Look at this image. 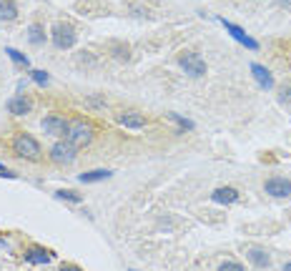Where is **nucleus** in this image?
<instances>
[{
    "label": "nucleus",
    "instance_id": "17",
    "mask_svg": "<svg viewBox=\"0 0 291 271\" xmlns=\"http://www.w3.org/2000/svg\"><path fill=\"white\" fill-rule=\"evenodd\" d=\"M25 259H28L30 264H48V261H50V251H45V249H30V251L25 254Z\"/></svg>",
    "mask_w": 291,
    "mask_h": 271
},
{
    "label": "nucleus",
    "instance_id": "4",
    "mask_svg": "<svg viewBox=\"0 0 291 271\" xmlns=\"http://www.w3.org/2000/svg\"><path fill=\"white\" fill-rule=\"evenodd\" d=\"M178 65L183 68L188 76H193V78H203V76H206V60H203L198 53H193V50L181 53V55H178Z\"/></svg>",
    "mask_w": 291,
    "mask_h": 271
},
{
    "label": "nucleus",
    "instance_id": "5",
    "mask_svg": "<svg viewBox=\"0 0 291 271\" xmlns=\"http://www.w3.org/2000/svg\"><path fill=\"white\" fill-rule=\"evenodd\" d=\"M78 156V148L73 146L70 141H58L53 148H50V161L58 163V166H70Z\"/></svg>",
    "mask_w": 291,
    "mask_h": 271
},
{
    "label": "nucleus",
    "instance_id": "26",
    "mask_svg": "<svg viewBox=\"0 0 291 271\" xmlns=\"http://www.w3.org/2000/svg\"><path fill=\"white\" fill-rule=\"evenodd\" d=\"M60 271H81V269H78V266H63Z\"/></svg>",
    "mask_w": 291,
    "mask_h": 271
},
{
    "label": "nucleus",
    "instance_id": "19",
    "mask_svg": "<svg viewBox=\"0 0 291 271\" xmlns=\"http://www.w3.org/2000/svg\"><path fill=\"white\" fill-rule=\"evenodd\" d=\"M55 196H58L60 201H68V203H81V193L70 191V188H63V191H58Z\"/></svg>",
    "mask_w": 291,
    "mask_h": 271
},
{
    "label": "nucleus",
    "instance_id": "8",
    "mask_svg": "<svg viewBox=\"0 0 291 271\" xmlns=\"http://www.w3.org/2000/svg\"><path fill=\"white\" fill-rule=\"evenodd\" d=\"M221 25H224V28H226V30H229V33H231V35H234V38H236V40L241 43V45H246L249 50H259V43H256L254 38H249L244 28H239V25H234V23L224 20V18H221Z\"/></svg>",
    "mask_w": 291,
    "mask_h": 271
},
{
    "label": "nucleus",
    "instance_id": "13",
    "mask_svg": "<svg viewBox=\"0 0 291 271\" xmlns=\"http://www.w3.org/2000/svg\"><path fill=\"white\" fill-rule=\"evenodd\" d=\"M211 198H213L216 203H234V201H239V191L231 188V186H221V188H216V191L211 193Z\"/></svg>",
    "mask_w": 291,
    "mask_h": 271
},
{
    "label": "nucleus",
    "instance_id": "3",
    "mask_svg": "<svg viewBox=\"0 0 291 271\" xmlns=\"http://www.w3.org/2000/svg\"><path fill=\"white\" fill-rule=\"evenodd\" d=\"M76 38H78V35H76V30H73L70 23H63V20L53 23V28H50V40H53L55 48L68 50V48L76 45Z\"/></svg>",
    "mask_w": 291,
    "mask_h": 271
},
{
    "label": "nucleus",
    "instance_id": "27",
    "mask_svg": "<svg viewBox=\"0 0 291 271\" xmlns=\"http://www.w3.org/2000/svg\"><path fill=\"white\" fill-rule=\"evenodd\" d=\"M284 271H291V261H289V264H284Z\"/></svg>",
    "mask_w": 291,
    "mask_h": 271
},
{
    "label": "nucleus",
    "instance_id": "12",
    "mask_svg": "<svg viewBox=\"0 0 291 271\" xmlns=\"http://www.w3.org/2000/svg\"><path fill=\"white\" fill-rule=\"evenodd\" d=\"M251 73H254V78H256V83H259L261 88H271V86H274V78H271V71H269V68H264V65H259V63H251Z\"/></svg>",
    "mask_w": 291,
    "mask_h": 271
},
{
    "label": "nucleus",
    "instance_id": "10",
    "mask_svg": "<svg viewBox=\"0 0 291 271\" xmlns=\"http://www.w3.org/2000/svg\"><path fill=\"white\" fill-rule=\"evenodd\" d=\"M246 259H249V264L256 266V269H266V266L271 264L269 251L261 249V246H251V249H246Z\"/></svg>",
    "mask_w": 291,
    "mask_h": 271
},
{
    "label": "nucleus",
    "instance_id": "25",
    "mask_svg": "<svg viewBox=\"0 0 291 271\" xmlns=\"http://www.w3.org/2000/svg\"><path fill=\"white\" fill-rule=\"evenodd\" d=\"M0 176H3V178H15V173H13V171H8L3 163H0Z\"/></svg>",
    "mask_w": 291,
    "mask_h": 271
},
{
    "label": "nucleus",
    "instance_id": "22",
    "mask_svg": "<svg viewBox=\"0 0 291 271\" xmlns=\"http://www.w3.org/2000/svg\"><path fill=\"white\" fill-rule=\"evenodd\" d=\"M218 271H244V266L239 261H226V264L218 266Z\"/></svg>",
    "mask_w": 291,
    "mask_h": 271
},
{
    "label": "nucleus",
    "instance_id": "21",
    "mask_svg": "<svg viewBox=\"0 0 291 271\" xmlns=\"http://www.w3.org/2000/svg\"><path fill=\"white\" fill-rule=\"evenodd\" d=\"M30 78H33L38 86H48V73H45V71H30Z\"/></svg>",
    "mask_w": 291,
    "mask_h": 271
},
{
    "label": "nucleus",
    "instance_id": "14",
    "mask_svg": "<svg viewBox=\"0 0 291 271\" xmlns=\"http://www.w3.org/2000/svg\"><path fill=\"white\" fill-rule=\"evenodd\" d=\"M108 176H113V171H108V168H98V171H83L78 178H81L83 183H96V181H103V178H108Z\"/></svg>",
    "mask_w": 291,
    "mask_h": 271
},
{
    "label": "nucleus",
    "instance_id": "18",
    "mask_svg": "<svg viewBox=\"0 0 291 271\" xmlns=\"http://www.w3.org/2000/svg\"><path fill=\"white\" fill-rule=\"evenodd\" d=\"M111 53H113L118 60H128V55H131V48H128L126 43H118V40H113V43H111Z\"/></svg>",
    "mask_w": 291,
    "mask_h": 271
},
{
    "label": "nucleus",
    "instance_id": "9",
    "mask_svg": "<svg viewBox=\"0 0 291 271\" xmlns=\"http://www.w3.org/2000/svg\"><path fill=\"white\" fill-rule=\"evenodd\" d=\"M118 123H121L123 128L141 131V128H146V116L138 113V111H123V113L118 116Z\"/></svg>",
    "mask_w": 291,
    "mask_h": 271
},
{
    "label": "nucleus",
    "instance_id": "11",
    "mask_svg": "<svg viewBox=\"0 0 291 271\" xmlns=\"http://www.w3.org/2000/svg\"><path fill=\"white\" fill-rule=\"evenodd\" d=\"M30 108H33V103H30L28 96H13L8 101V111L13 116H25V113H30Z\"/></svg>",
    "mask_w": 291,
    "mask_h": 271
},
{
    "label": "nucleus",
    "instance_id": "2",
    "mask_svg": "<svg viewBox=\"0 0 291 271\" xmlns=\"http://www.w3.org/2000/svg\"><path fill=\"white\" fill-rule=\"evenodd\" d=\"M65 141H70L76 148H83L93 141V126L83 118H76V121H70L68 126V133H65Z\"/></svg>",
    "mask_w": 291,
    "mask_h": 271
},
{
    "label": "nucleus",
    "instance_id": "6",
    "mask_svg": "<svg viewBox=\"0 0 291 271\" xmlns=\"http://www.w3.org/2000/svg\"><path fill=\"white\" fill-rule=\"evenodd\" d=\"M68 126H70V121H68L63 113H48V116L43 118V131H45L48 136H55V138H60V136L68 133Z\"/></svg>",
    "mask_w": 291,
    "mask_h": 271
},
{
    "label": "nucleus",
    "instance_id": "15",
    "mask_svg": "<svg viewBox=\"0 0 291 271\" xmlns=\"http://www.w3.org/2000/svg\"><path fill=\"white\" fill-rule=\"evenodd\" d=\"M18 18V5L13 0H0V20H15Z\"/></svg>",
    "mask_w": 291,
    "mask_h": 271
},
{
    "label": "nucleus",
    "instance_id": "7",
    "mask_svg": "<svg viewBox=\"0 0 291 271\" xmlns=\"http://www.w3.org/2000/svg\"><path fill=\"white\" fill-rule=\"evenodd\" d=\"M264 191L274 198H286V196H291V181L284 178V176H271L264 183Z\"/></svg>",
    "mask_w": 291,
    "mask_h": 271
},
{
    "label": "nucleus",
    "instance_id": "1",
    "mask_svg": "<svg viewBox=\"0 0 291 271\" xmlns=\"http://www.w3.org/2000/svg\"><path fill=\"white\" fill-rule=\"evenodd\" d=\"M13 151L15 156L25 158V161H40L43 158V148L40 143L33 138L30 133H18L15 138H13Z\"/></svg>",
    "mask_w": 291,
    "mask_h": 271
},
{
    "label": "nucleus",
    "instance_id": "24",
    "mask_svg": "<svg viewBox=\"0 0 291 271\" xmlns=\"http://www.w3.org/2000/svg\"><path fill=\"white\" fill-rule=\"evenodd\" d=\"M281 101H291V83L281 88Z\"/></svg>",
    "mask_w": 291,
    "mask_h": 271
},
{
    "label": "nucleus",
    "instance_id": "23",
    "mask_svg": "<svg viewBox=\"0 0 291 271\" xmlns=\"http://www.w3.org/2000/svg\"><path fill=\"white\" fill-rule=\"evenodd\" d=\"M168 118H171V121H176V123H178V126H181V128H188V131H191V128H193V123H191V121H186V118H181V116H178V113H171V116H168Z\"/></svg>",
    "mask_w": 291,
    "mask_h": 271
},
{
    "label": "nucleus",
    "instance_id": "16",
    "mask_svg": "<svg viewBox=\"0 0 291 271\" xmlns=\"http://www.w3.org/2000/svg\"><path fill=\"white\" fill-rule=\"evenodd\" d=\"M28 40H30L33 45L45 43V28H43L40 23H30V25H28Z\"/></svg>",
    "mask_w": 291,
    "mask_h": 271
},
{
    "label": "nucleus",
    "instance_id": "28",
    "mask_svg": "<svg viewBox=\"0 0 291 271\" xmlns=\"http://www.w3.org/2000/svg\"><path fill=\"white\" fill-rule=\"evenodd\" d=\"M281 3H289V5H291V0H281Z\"/></svg>",
    "mask_w": 291,
    "mask_h": 271
},
{
    "label": "nucleus",
    "instance_id": "20",
    "mask_svg": "<svg viewBox=\"0 0 291 271\" xmlns=\"http://www.w3.org/2000/svg\"><path fill=\"white\" fill-rule=\"evenodd\" d=\"M5 53L13 58V63H18V65H28V58H25L20 50H15V48H5Z\"/></svg>",
    "mask_w": 291,
    "mask_h": 271
}]
</instances>
